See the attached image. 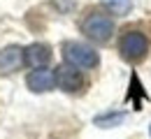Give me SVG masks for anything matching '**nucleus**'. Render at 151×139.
Instances as JSON below:
<instances>
[{
  "label": "nucleus",
  "instance_id": "obj_1",
  "mask_svg": "<svg viewBox=\"0 0 151 139\" xmlns=\"http://www.w3.org/2000/svg\"><path fill=\"white\" fill-rule=\"evenodd\" d=\"M81 30L86 33V37L95 42H107L114 33V21L102 12H91L81 23Z\"/></svg>",
  "mask_w": 151,
  "mask_h": 139
},
{
  "label": "nucleus",
  "instance_id": "obj_2",
  "mask_svg": "<svg viewBox=\"0 0 151 139\" xmlns=\"http://www.w3.org/2000/svg\"><path fill=\"white\" fill-rule=\"evenodd\" d=\"M65 60L75 67H95L98 65V51H93L91 46L86 44H79V42H70L65 44V51H63Z\"/></svg>",
  "mask_w": 151,
  "mask_h": 139
},
{
  "label": "nucleus",
  "instance_id": "obj_3",
  "mask_svg": "<svg viewBox=\"0 0 151 139\" xmlns=\"http://www.w3.org/2000/svg\"><path fill=\"white\" fill-rule=\"evenodd\" d=\"M147 49H149V44H147V37L142 35V33H137V30H130V33H126L123 35V40H121V56L126 60H142L147 56Z\"/></svg>",
  "mask_w": 151,
  "mask_h": 139
},
{
  "label": "nucleus",
  "instance_id": "obj_4",
  "mask_svg": "<svg viewBox=\"0 0 151 139\" xmlns=\"http://www.w3.org/2000/svg\"><path fill=\"white\" fill-rule=\"evenodd\" d=\"M56 83L63 88V91H68V93H77L81 86H84V77H81V72L77 70L75 65H60L56 70Z\"/></svg>",
  "mask_w": 151,
  "mask_h": 139
},
{
  "label": "nucleus",
  "instance_id": "obj_5",
  "mask_svg": "<svg viewBox=\"0 0 151 139\" xmlns=\"http://www.w3.org/2000/svg\"><path fill=\"white\" fill-rule=\"evenodd\" d=\"M26 83H28L30 91H35V93H44V91H51V88L56 86V74H54L51 70L40 67V70H33V72L28 74Z\"/></svg>",
  "mask_w": 151,
  "mask_h": 139
},
{
  "label": "nucleus",
  "instance_id": "obj_6",
  "mask_svg": "<svg viewBox=\"0 0 151 139\" xmlns=\"http://www.w3.org/2000/svg\"><path fill=\"white\" fill-rule=\"evenodd\" d=\"M51 60V49L47 46V44H30L28 49H23V63L28 65V67H44L47 63Z\"/></svg>",
  "mask_w": 151,
  "mask_h": 139
},
{
  "label": "nucleus",
  "instance_id": "obj_7",
  "mask_svg": "<svg viewBox=\"0 0 151 139\" xmlns=\"http://www.w3.org/2000/svg\"><path fill=\"white\" fill-rule=\"evenodd\" d=\"M23 63V49L19 46H5L0 51V72L9 74V72H17Z\"/></svg>",
  "mask_w": 151,
  "mask_h": 139
},
{
  "label": "nucleus",
  "instance_id": "obj_8",
  "mask_svg": "<svg viewBox=\"0 0 151 139\" xmlns=\"http://www.w3.org/2000/svg\"><path fill=\"white\" fill-rule=\"evenodd\" d=\"M105 7L112 14H128L132 7V0H105Z\"/></svg>",
  "mask_w": 151,
  "mask_h": 139
},
{
  "label": "nucleus",
  "instance_id": "obj_9",
  "mask_svg": "<svg viewBox=\"0 0 151 139\" xmlns=\"http://www.w3.org/2000/svg\"><path fill=\"white\" fill-rule=\"evenodd\" d=\"M121 120H123V114L116 111V114H107V116H98V118H95V125H100V128H114V125H119Z\"/></svg>",
  "mask_w": 151,
  "mask_h": 139
}]
</instances>
